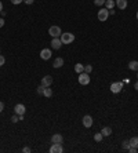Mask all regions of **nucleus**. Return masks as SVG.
Instances as JSON below:
<instances>
[{
    "mask_svg": "<svg viewBox=\"0 0 138 153\" xmlns=\"http://www.w3.org/2000/svg\"><path fill=\"white\" fill-rule=\"evenodd\" d=\"M60 39H61L62 44H70V43L75 40V35H73V33H69V32H66V33H62Z\"/></svg>",
    "mask_w": 138,
    "mask_h": 153,
    "instance_id": "nucleus-1",
    "label": "nucleus"
},
{
    "mask_svg": "<svg viewBox=\"0 0 138 153\" xmlns=\"http://www.w3.org/2000/svg\"><path fill=\"white\" fill-rule=\"evenodd\" d=\"M48 35H50L51 37H61V35H62L61 28L57 26V25H54V26H51V28L48 29Z\"/></svg>",
    "mask_w": 138,
    "mask_h": 153,
    "instance_id": "nucleus-2",
    "label": "nucleus"
},
{
    "mask_svg": "<svg viewBox=\"0 0 138 153\" xmlns=\"http://www.w3.org/2000/svg\"><path fill=\"white\" fill-rule=\"evenodd\" d=\"M79 83H80L82 86H87L88 83H90V75L86 73V72L79 73Z\"/></svg>",
    "mask_w": 138,
    "mask_h": 153,
    "instance_id": "nucleus-3",
    "label": "nucleus"
},
{
    "mask_svg": "<svg viewBox=\"0 0 138 153\" xmlns=\"http://www.w3.org/2000/svg\"><path fill=\"white\" fill-rule=\"evenodd\" d=\"M122 90H123V83L122 82H113V83L111 84V91L113 92V94H119Z\"/></svg>",
    "mask_w": 138,
    "mask_h": 153,
    "instance_id": "nucleus-4",
    "label": "nucleus"
},
{
    "mask_svg": "<svg viewBox=\"0 0 138 153\" xmlns=\"http://www.w3.org/2000/svg\"><path fill=\"white\" fill-rule=\"evenodd\" d=\"M108 17H109V10L108 8H101L100 11H98V19L100 21L105 22L108 19Z\"/></svg>",
    "mask_w": 138,
    "mask_h": 153,
    "instance_id": "nucleus-5",
    "label": "nucleus"
},
{
    "mask_svg": "<svg viewBox=\"0 0 138 153\" xmlns=\"http://www.w3.org/2000/svg\"><path fill=\"white\" fill-rule=\"evenodd\" d=\"M40 58H42V59H44V61L50 59V58H51V50H48V48H43V50L40 51Z\"/></svg>",
    "mask_w": 138,
    "mask_h": 153,
    "instance_id": "nucleus-6",
    "label": "nucleus"
},
{
    "mask_svg": "<svg viewBox=\"0 0 138 153\" xmlns=\"http://www.w3.org/2000/svg\"><path fill=\"white\" fill-rule=\"evenodd\" d=\"M62 152H64L62 144H53V146L50 148V153H62Z\"/></svg>",
    "mask_w": 138,
    "mask_h": 153,
    "instance_id": "nucleus-7",
    "label": "nucleus"
},
{
    "mask_svg": "<svg viewBox=\"0 0 138 153\" xmlns=\"http://www.w3.org/2000/svg\"><path fill=\"white\" fill-rule=\"evenodd\" d=\"M62 46V41L60 37H53V40H51V47H53L54 50H60Z\"/></svg>",
    "mask_w": 138,
    "mask_h": 153,
    "instance_id": "nucleus-8",
    "label": "nucleus"
},
{
    "mask_svg": "<svg viewBox=\"0 0 138 153\" xmlns=\"http://www.w3.org/2000/svg\"><path fill=\"white\" fill-rule=\"evenodd\" d=\"M25 105L23 104H18V105H15V108H14V112H15V115L21 116V115H25Z\"/></svg>",
    "mask_w": 138,
    "mask_h": 153,
    "instance_id": "nucleus-9",
    "label": "nucleus"
},
{
    "mask_svg": "<svg viewBox=\"0 0 138 153\" xmlns=\"http://www.w3.org/2000/svg\"><path fill=\"white\" fill-rule=\"evenodd\" d=\"M83 126H84L86 128H90L92 126V117L90 115H86L83 117Z\"/></svg>",
    "mask_w": 138,
    "mask_h": 153,
    "instance_id": "nucleus-10",
    "label": "nucleus"
},
{
    "mask_svg": "<svg viewBox=\"0 0 138 153\" xmlns=\"http://www.w3.org/2000/svg\"><path fill=\"white\" fill-rule=\"evenodd\" d=\"M42 84L44 86V87H50V86L53 84V77L50 76V75H47L42 79Z\"/></svg>",
    "mask_w": 138,
    "mask_h": 153,
    "instance_id": "nucleus-11",
    "label": "nucleus"
},
{
    "mask_svg": "<svg viewBox=\"0 0 138 153\" xmlns=\"http://www.w3.org/2000/svg\"><path fill=\"white\" fill-rule=\"evenodd\" d=\"M51 142L53 144H62L64 142V137H62L61 134H54L53 137H51Z\"/></svg>",
    "mask_w": 138,
    "mask_h": 153,
    "instance_id": "nucleus-12",
    "label": "nucleus"
},
{
    "mask_svg": "<svg viewBox=\"0 0 138 153\" xmlns=\"http://www.w3.org/2000/svg\"><path fill=\"white\" fill-rule=\"evenodd\" d=\"M61 66H64V59L62 58H55L53 62V68L58 69V68H61Z\"/></svg>",
    "mask_w": 138,
    "mask_h": 153,
    "instance_id": "nucleus-13",
    "label": "nucleus"
},
{
    "mask_svg": "<svg viewBox=\"0 0 138 153\" xmlns=\"http://www.w3.org/2000/svg\"><path fill=\"white\" fill-rule=\"evenodd\" d=\"M115 3L120 10H126L127 8V0H116Z\"/></svg>",
    "mask_w": 138,
    "mask_h": 153,
    "instance_id": "nucleus-14",
    "label": "nucleus"
},
{
    "mask_svg": "<svg viewBox=\"0 0 138 153\" xmlns=\"http://www.w3.org/2000/svg\"><path fill=\"white\" fill-rule=\"evenodd\" d=\"M101 134H102L104 137H109V135L112 134V128H111V127H104V128L101 130Z\"/></svg>",
    "mask_w": 138,
    "mask_h": 153,
    "instance_id": "nucleus-15",
    "label": "nucleus"
},
{
    "mask_svg": "<svg viewBox=\"0 0 138 153\" xmlns=\"http://www.w3.org/2000/svg\"><path fill=\"white\" fill-rule=\"evenodd\" d=\"M115 1H113V0H107V1H105V8H108V10H113V8H115Z\"/></svg>",
    "mask_w": 138,
    "mask_h": 153,
    "instance_id": "nucleus-16",
    "label": "nucleus"
},
{
    "mask_svg": "<svg viewBox=\"0 0 138 153\" xmlns=\"http://www.w3.org/2000/svg\"><path fill=\"white\" fill-rule=\"evenodd\" d=\"M129 69H130V70H134V72H135V70L138 72V61H131L130 63H129Z\"/></svg>",
    "mask_w": 138,
    "mask_h": 153,
    "instance_id": "nucleus-17",
    "label": "nucleus"
},
{
    "mask_svg": "<svg viewBox=\"0 0 138 153\" xmlns=\"http://www.w3.org/2000/svg\"><path fill=\"white\" fill-rule=\"evenodd\" d=\"M75 72H76V73H83V72H84V65L76 63V65H75Z\"/></svg>",
    "mask_w": 138,
    "mask_h": 153,
    "instance_id": "nucleus-18",
    "label": "nucleus"
},
{
    "mask_svg": "<svg viewBox=\"0 0 138 153\" xmlns=\"http://www.w3.org/2000/svg\"><path fill=\"white\" fill-rule=\"evenodd\" d=\"M43 95H44V97H47V98L53 97V90H51L50 87H44V91H43Z\"/></svg>",
    "mask_w": 138,
    "mask_h": 153,
    "instance_id": "nucleus-19",
    "label": "nucleus"
},
{
    "mask_svg": "<svg viewBox=\"0 0 138 153\" xmlns=\"http://www.w3.org/2000/svg\"><path fill=\"white\" fill-rule=\"evenodd\" d=\"M130 146H133V148H137L138 149V137H133L130 139Z\"/></svg>",
    "mask_w": 138,
    "mask_h": 153,
    "instance_id": "nucleus-20",
    "label": "nucleus"
},
{
    "mask_svg": "<svg viewBox=\"0 0 138 153\" xmlns=\"http://www.w3.org/2000/svg\"><path fill=\"white\" fill-rule=\"evenodd\" d=\"M102 138H104V135H102L101 132H97V134L94 135V141H95V142H101V141H102Z\"/></svg>",
    "mask_w": 138,
    "mask_h": 153,
    "instance_id": "nucleus-21",
    "label": "nucleus"
},
{
    "mask_svg": "<svg viewBox=\"0 0 138 153\" xmlns=\"http://www.w3.org/2000/svg\"><path fill=\"white\" fill-rule=\"evenodd\" d=\"M122 148L124 150H129V149H130V141H123Z\"/></svg>",
    "mask_w": 138,
    "mask_h": 153,
    "instance_id": "nucleus-22",
    "label": "nucleus"
},
{
    "mask_svg": "<svg viewBox=\"0 0 138 153\" xmlns=\"http://www.w3.org/2000/svg\"><path fill=\"white\" fill-rule=\"evenodd\" d=\"M105 1H107V0H94V4H95V6H104V4H105Z\"/></svg>",
    "mask_w": 138,
    "mask_h": 153,
    "instance_id": "nucleus-23",
    "label": "nucleus"
},
{
    "mask_svg": "<svg viewBox=\"0 0 138 153\" xmlns=\"http://www.w3.org/2000/svg\"><path fill=\"white\" fill-rule=\"evenodd\" d=\"M36 91H38L39 95H43V91H44V86H43V84H40V86L38 87V90H36Z\"/></svg>",
    "mask_w": 138,
    "mask_h": 153,
    "instance_id": "nucleus-24",
    "label": "nucleus"
},
{
    "mask_svg": "<svg viewBox=\"0 0 138 153\" xmlns=\"http://www.w3.org/2000/svg\"><path fill=\"white\" fill-rule=\"evenodd\" d=\"M91 70H92L91 65H84V72L86 73H88V75H90V73H91Z\"/></svg>",
    "mask_w": 138,
    "mask_h": 153,
    "instance_id": "nucleus-25",
    "label": "nucleus"
},
{
    "mask_svg": "<svg viewBox=\"0 0 138 153\" xmlns=\"http://www.w3.org/2000/svg\"><path fill=\"white\" fill-rule=\"evenodd\" d=\"M11 122H13V123L19 122V117H18V115H14V116H13V117H11Z\"/></svg>",
    "mask_w": 138,
    "mask_h": 153,
    "instance_id": "nucleus-26",
    "label": "nucleus"
},
{
    "mask_svg": "<svg viewBox=\"0 0 138 153\" xmlns=\"http://www.w3.org/2000/svg\"><path fill=\"white\" fill-rule=\"evenodd\" d=\"M4 63H6V58L3 55H0V66H3Z\"/></svg>",
    "mask_w": 138,
    "mask_h": 153,
    "instance_id": "nucleus-27",
    "label": "nucleus"
},
{
    "mask_svg": "<svg viewBox=\"0 0 138 153\" xmlns=\"http://www.w3.org/2000/svg\"><path fill=\"white\" fill-rule=\"evenodd\" d=\"M137 150H138L137 148H133V146H130V149H129V152L130 153H137Z\"/></svg>",
    "mask_w": 138,
    "mask_h": 153,
    "instance_id": "nucleus-28",
    "label": "nucleus"
},
{
    "mask_svg": "<svg viewBox=\"0 0 138 153\" xmlns=\"http://www.w3.org/2000/svg\"><path fill=\"white\" fill-rule=\"evenodd\" d=\"M22 152H23V153H29V152H31V148H28V146H25V148H23V149H22Z\"/></svg>",
    "mask_w": 138,
    "mask_h": 153,
    "instance_id": "nucleus-29",
    "label": "nucleus"
},
{
    "mask_svg": "<svg viewBox=\"0 0 138 153\" xmlns=\"http://www.w3.org/2000/svg\"><path fill=\"white\" fill-rule=\"evenodd\" d=\"M23 1H25V4L31 6V4H33V1H35V0H23Z\"/></svg>",
    "mask_w": 138,
    "mask_h": 153,
    "instance_id": "nucleus-30",
    "label": "nucleus"
},
{
    "mask_svg": "<svg viewBox=\"0 0 138 153\" xmlns=\"http://www.w3.org/2000/svg\"><path fill=\"white\" fill-rule=\"evenodd\" d=\"M23 0H11V3L13 4H19V3H22Z\"/></svg>",
    "mask_w": 138,
    "mask_h": 153,
    "instance_id": "nucleus-31",
    "label": "nucleus"
},
{
    "mask_svg": "<svg viewBox=\"0 0 138 153\" xmlns=\"http://www.w3.org/2000/svg\"><path fill=\"white\" fill-rule=\"evenodd\" d=\"M3 109H4V102H1V101H0V113L3 112Z\"/></svg>",
    "mask_w": 138,
    "mask_h": 153,
    "instance_id": "nucleus-32",
    "label": "nucleus"
},
{
    "mask_svg": "<svg viewBox=\"0 0 138 153\" xmlns=\"http://www.w3.org/2000/svg\"><path fill=\"white\" fill-rule=\"evenodd\" d=\"M3 25H4V19L0 18V28H3Z\"/></svg>",
    "mask_w": 138,
    "mask_h": 153,
    "instance_id": "nucleus-33",
    "label": "nucleus"
},
{
    "mask_svg": "<svg viewBox=\"0 0 138 153\" xmlns=\"http://www.w3.org/2000/svg\"><path fill=\"white\" fill-rule=\"evenodd\" d=\"M3 11V3H1V0H0V13Z\"/></svg>",
    "mask_w": 138,
    "mask_h": 153,
    "instance_id": "nucleus-34",
    "label": "nucleus"
},
{
    "mask_svg": "<svg viewBox=\"0 0 138 153\" xmlns=\"http://www.w3.org/2000/svg\"><path fill=\"white\" fill-rule=\"evenodd\" d=\"M134 88H135V90H137V91H138V82H137V83H135V86H134Z\"/></svg>",
    "mask_w": 138,
    "mask_h": 153,
    "instance_id": "nucleus-35",
    "label": "nucleus"
},
{
    "mask_svg": "<svg viewBox=\"0 0 138 153\" xmlns=\"http://www.w3.org/2000/svg\"><path fill=\"white\" fill-rule=\"evenodd\" d=\"M135 17H137V19H138V11H137V15H135Z\"/></svg>",
    "mask_w": 138,
    "mask_h": 153,
    "instance_id": "nucleus-36",
    "label": "nucleus"
},
{
    "mask_svg": "<svg viewBox=\"0 0 138 153\" xmlns=\"http://www.w3.org/2000/svg\"><path fill=\"white\" fill-rule=\"evenodd\" d=\"M137 77H138V73H137Z\"/></svg>",
    "mask_w": 138,
    "mask_h": 153,
    "instance_id": "nucleus-37",
    "label": "nucleus"
}]
</instances>
